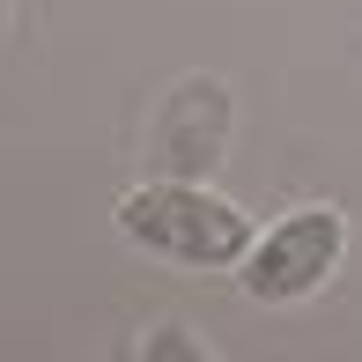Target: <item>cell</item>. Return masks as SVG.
<instances>
[{
    "mask_svg": "<svg viewBox=\"0 0 362 362\" xmlns=\"http://www.w3.org/2000/svg\"><path fill=\"white\" fill-rule=\"evenodd\" d=\"M119 229L156 259H177V267H244L252 252V222L229 200L200 192L192 177H163V185H141L119 200Z\"/></svg>",
    "mask_w": 362,
    "mask_h": 362,
    "instance_id": "obj_1",
    "label": "cell"
},
{
    "mask_svg": "<svg viewBox=\"0 0 362 362\" xmlns=\"http://www.w3.org/2000/svg\"><path fill=\"white\" fill-rule=\"evenodd\" d=\"M222 141H229V89L200 74L156 119V170L163 177H200V170L222 163Z\"/></svg>",
    "mask_w": 362,
    "mask_h": 362,
    "instance_id": "obj_3",
    "label": "cell"
},
{
    "mask_svg": "<svg viewBox=\"0 0 362 362\" xmlns=\"http://www.w3.org/2000/svg\"><path fill=\"white\" fill-rule=\"evenodd\" d=\"M0 23H8V0H0Z\"/></svg>",
    "mask_w": 362,
    "mask_h": 362,
    "instance_id": "obj_4",
    "label": "cell"
},
{
    "mask_svg": "<svg viewBox=\"0 0 362 362\" xmlns=\"http://www.w3.org/2000/svg\"><path fill=\"white\" fill-rule=\"evenodd\" d=\"M348 252V222L333 207H296L244 252V296L252 303H296L325 281Z\"/></svg>",
    "mask_w": 362,
    "mask_h": 362,
    "instance_id": "obj_2",
    "label": "cell"
}]
</instances>
